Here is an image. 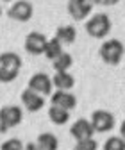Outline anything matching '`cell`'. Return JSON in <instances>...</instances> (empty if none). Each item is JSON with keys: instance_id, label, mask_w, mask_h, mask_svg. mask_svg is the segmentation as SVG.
Returning a JSON list of instances; mask_svg holds the SVG:
<instances>
[{"instance_id": "cell-14", "label": "cell", "mask_w": 125, "mask_h": 150, "mask_svg": "<svg viewBox=\"0 0 125 150\" xmlns=\"http://www.w3.org/2000/svg\"><path fill=\"white\" fill-rule=\"evenodd\" d=\"M0 66L20 71V68H22V57L18 54H14V52H4V54H0Z\"/></svg>"}, {"instance_id": "cell-16", "label": "cell", "mask_w": 125, "mask_h": 150, "mask_svg": "<svg viewBox=\"0 0 125 150\" xmlns=\"http://www.w3.org/2000/svg\"><path fill=\"white\" fill-rule=\"evenodd\" d=\"M61 54H63V43L57 40V38H52V40H48L47 48H45V57L50 59V61H54V59H57Z\"/></svg>"}, {"instance_id": "cell-24", "label": "cell", "mask_w": 125, "mask_h": 150, "mask_svg": "<svg viewBox=\"0 0 125 150\" xmlns=\"http://www.w3.org/2000/svg\"><path fill=\"white\" fill-rule=\"evenodd\" d=\"M120 134H121V138L125 139V122H121V125H120Z\"/></svg>"}, {"instance_id": "cell-20", "label": "cell", "mask_w": 125, "mask_h": 150, "mask_svg": "<svg viewBox=\"0 0 125 150\" xmlns=\"http://www.w3.org/2000/svg\"><path fill=\"white\" fill-rule=\"evenodd\" d=\"M0 150H25V146L18 138H11L0 145Z\"/></svg>"}, {"instance_id": "cell-19", "label": "cell", "mask_w": 125, "mask_h": 150, "mask_svg": "<svg viewBox=\"0 0 125 150\" xmlns=\"http://www.w3.org/2000/svg\"><path fill=\"white\" fill-rule=\"evenodd\" d=\"M104 150H125V139L113 136L104 143Z\"/></svg>"}, {"instance_id": "cell-23", "label": "cell", "mask_w": 125, "mask_h": 150, "mask_svg": "<svg viewBox=\"0 0 125 150\" xmlns=\"http://www.w3.org/2000/svg\"><path fill=\"white\" fill-rule=\"evenodd\" d=\"M25 150H41L36 143H27V146H25Z\"/></svg>"}, {"instance_id": "cell-6", "label": "cell", "mask_w": 125, "mask_h": 150, "mask_svg": "<svg viewBox=\"0 0 125 150\" xmlns=\"http://www.w3.org/2000/svg\"><path fill=\"white\" fill-rule=\"evenodd\" d=\"M47 43H48V40H47L45 34L32 30L25 38V50L29 54H32V55H41V54H45Z\"/></svg>"}, {"instance_id": "cell-21", "label": "cell", "mask_w": 125, "mask_h": 150, "mask_svg": "<svg viewBox=\"0 0 125 150\" xmlns=\"http://www.w3.org/2000/svg\"><path fill=\"white\" fill-rule=\"evenodd\" d=\"M18 73H20V71L0 66V82H13V81L18 77Z\"/></svg>"}, {"instance_id": "cell-13", "label": "cell", "mask_w": 125, "mask_h": 150, "mask_svg": "<svg viewBox=\"0 0 125 150\" xmlns=\"http://www.w3.org/2000/svg\"><path fill=\"white\" fill-rule=\"evenodd\" d=\"M56 38L63 45H71V43H75V40H77V30H75L73 25H61L56 30Z\"/></svg>"}, {"instance_id": "cell-11", "label": "cell", "mask_w": 125, "mask_h": 150, "mask_svg": "<svg viewBox=\"0 0 125 150\" xmlns=\"http://www.w3.org/2000/svg\"><path fill=\"white\" fill-rule=\"evenodd\" d=\"M22 104L27 107V111H30V112H36V111H40L43 105H45V98H43V95H40V93H36V91H32V89H23L22 91Z\"/></svg>"}, {"instance_id": "cell-25", "label": "cell", "mask_w": 125, "mask_h": 150, "mask_svg": "<svg viewBox=\"0 0 125 150\" xmlns=\"http://www.w3.org/2000/svg\"><path fill=\"white\" fill-rule=\"evenodd\" d=\"M0 14H2V9H0Z\"/></svg>"}, {"instance_id": "cell-3", "label": "cell", "mask_w": 125, "mask_h": 150, "mask_svg": "<svg viewBox=\"0 0 125 150\" xmlns=\"http://www.w3.org/2000/svg\"><path fill=\"white\" fill-rule=\"evenodd\" d=\"M23 118V111L18 105H4L0 109V132H7L16 127Z\"/></svg>"}, {"instance_id": "cell-12", "label": "cell", "mask_w": 125, "mask_h": 150, "mask_svg": "<svg viewBox=\"0 0 125 150\" xmlns=\"http://www.w3.org/2000/svg\"><path fill=\"white\" fill-rule=\"evenodd\" d=\"M52 84L57 89H61V91H68V89L73 88L75 79L71 77L68 71H56V75L52 77Z\"/></svg>"}, {"instance_id": "cell-7", "label": "cell", "mask_w": 125, "mask_h": 150, "mask_svg": "<svg viewBox=\"0 0 125 150\" xmlns=\"http://www.w3.org/2000/svg\"><path fill=\"white\" fill-rule=\"evenodd\" d=\"M52 79L48 77L47 73L40 71V73H34L32 77L29 79V89L40 93V95H52Z\"/></svg>"}, {"instance_id": "cell-9", "label": "cell", "mask_w": 125, "mask_h": 150, "mask_svg": "<svg viewBox=\"0 0 125 150\" xmlns=\"http://www.w3.org/2000/svg\"><path fill=\"white\" fill-rule=\"evenodd\" d=\"M70 134L73 136L77 141H82V139H89L93 134H95V129L91 125V122L86 120V118H79L70 129Z\"/></svg>"}, {"instance_id": "cell-4", "label": "cell", "mask_w": 125, "mask_h": 150, "mask_svg": "<svg viewBox=\"0 0 125 150\" xmlns=\"http://www.w3.org/2000/svg\"><path fill=\"white\" fill-rule=\"evenodd\" d=\"M91 125L95 129V132H109L114 127V116L113 112L105 111V109H98L91 115Z\"/></svg>"}, {"instance_id": "cell-10", "label": "cell", "mask_w": 125, "mask_h": 150, "mask_svg": "<svg viewBox=\"0 0 125 150\" xmlns=\"http://www.w3.org/2000/svg\"><path fill=\"white\" fill-rule=\"evenodd\" d=\"M50 102H52V105L66 109V111H71L77 105V98H75L73 93L61 91V89H57L56 93H52V95H50Z\"/></svg>"}, {"instance_id": "cell-5", "label": "cell", "mask_w": 125, "mask_h": 150, "mask_svg": "<svg viewBox=\"0 0 125 150\" xmlns=\"http://www.w3.org/2000/svg\"><path fill=\"white\" fill-rule=\"evenodd\" d=\"M32 13H34L32 4L25 2V0H18V2H14L7 9V16L11 20H16V22H29L32 18Z\"/></svg>"}, {"instance_id": "cell-8", "label": "cell", "mask_w": 125, "mask_h": 150, "mask_svg": "<svg viewBox=\"0 0 125 150\" xmlns=\"http://www.w3.org/2000/svg\"><path fill=\"white\" fill-rule=\"evenodd\" d=\"M66 7H68L70 16L73 18V20L81 22V20H84V18L89 16V13L93 9V4L88 2V0H70L66 4Z\"/></svg>"}, {"instance_id": "cell-17", "label": "cell", "mask_w": 125, "mask_h": 150, "mask_svg": "<svg viewBox=\"0 0 125 150\" xmlns=\"http://www.w3.org/2000/svg\"><path fill=\"white\" fill-rule=\"evenodd\" d=\"M48 118L52 120V123H56V125H64L68 122V118H70V111L52 105L48 109Z\"/></svg>"}, {"instance_id": "cell-18", "label": "cell", "mask_w": 125, "mask_h": 150, "mask_svg": "<svg viewBox=\"0 0 125 150\" xmlns=\"http://www.w3.org/2000/svg\"><path fill=\"white\" fill-rule=\"evenodd\" d=\"M71 64H73V57H71L68 52H63L57 59L52 61V66H54L56 71H68Z\"/></svg>"}, {"instance_id": "cell-1", "label": "cell", "mask_w": 125, "mask_h": 150, "mask_svg": "<svg viewBox=\"0 0 125 150\" xmlns=\"http://www.w3.org/2000/svg\"><path fill=\"white\" fill-rule=\"evenodd\" d=\"M123 54H125V47L120 40H107L100 47V57L104 59V63L111 64V66L120 64Z\"/></svg>"}, {"instance_id": "cell-15", "label": "cell", "mask_w": 125, "mask_h": 150, "mask_svg": "<svg viewBox=\"0 0 125 150\" xmlns=\"http://www.w3.org/2000/svg\"><path fill=\"white\" fill-rule=\"evenodd\" d=\"M36 145H38L41 150H57L59 141H57V138L54 136V134L43 132V134L38 136V139H36Z\"/></svg>"}, {"instance_id": "cell-22", "label": "cell", "mask_w": 125, "mask_h": 150, "mask_svg": "<svg viewBox=\"0 0 125 150\" xmlns=\"http://www.w3.org/2000/svg\"><path fill=\"white\" fill-rule=\"evenodd\" d=\"M97 148H98V143L93 138L77 141V145H75V150H97Z\"/></svg>"}, {"instance_id": "cell-2", "label": "cell", "mask_w": 125, "mask_h": 150, "mask_svg": "<svg viewBox=\"0 0 125 150\" xmlns=\"http://www.w3.org/2000/svg\"><path fill=\"white\" fill-rule=\"evenodd\" d=\"M111 30V20L105 13H98L86 22V32L91 38H105Z\"/></svg>"}]
</instances>
